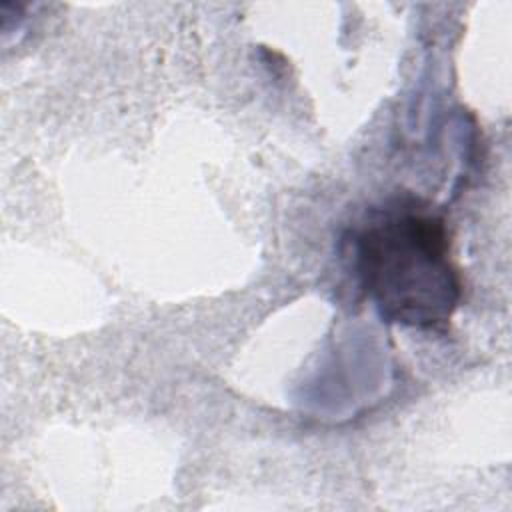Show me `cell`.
I'll return each instance as SVG.
<instances>
[{
  "instance_id": "1",
  "label": "cell",
  "mask_w": 512,
  "mask_h": 512,
  "mask_svg": "<svg viewBox=\"0 0 512 512\" xmlns=\"http://www.w3.org/2000/svg\"><path fill=\"white\" fill-rule=\"evenodd\" d=\"M358 286L392 324L444 330L462 302L464 282L446 218L416 196H392L352 228Z\"/></svg>"
}]
</instances>
